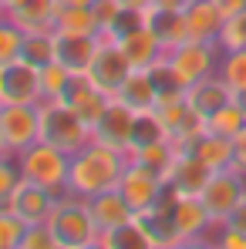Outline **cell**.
I'll return each mask as SVG.
<instances>
[{
    "label": "cell",
    "instance_id": "1",
    "mask_svg": "<svg viewBox=\"0 0 246 249\" xmlns=\"http://www.w3.org/2000/svg\"><path fill=\"white\" fill-rule=\"evenodd\" d=\"M128 165V152L101 145V142H88L81 152L71 155V172H68V192L91 199L105 189H115Z\"/></svg>",
    "mask_w": 246,
    "mask_h": 249
},
{
    "label": "cell",
    "instance_id": "2",
    "mask_svg": "<svg viewBox=\"0 0 246 249\" xmlns=\"http://www.w3.org/2000/svg\"><path fill=\"white\" fill-rule=\"evenodd\" d=\"M47 226L57 239V249H98V243H101V232L91 219L88 199L75 196V192H64L57 199V209Z\"/></svg>",
    "mask_w": 246,
    "mask_h": 249
},
{
    "label": "cell",
    "instance_id": "3",
    "mask_svg": "<svg viewBox=\"0 0 246 249\" xmlns=\"http://www.w3.org/2000/svg\"><path fill=\"white\" fill-rule=\"evenodd\" d=\"M17 165H20V175L38 182L44 189L64 196L68 192V172H71V155L51 142H34L31 148H24L17 155Z\"/></svg>",
    "mask_w": 246,
    "mask_h": 249
},
{
    "label": "cell",
    "instance_id": "4",
    "mask_svg": "<svg viewBox=\"0 0 246 249\" xmlns=\"http://www.w3.org/2000/svg\"><path fill=\"white\" fill-rule=\"evenodd\" d=\"M41 138L75 155L95 135H91V124L81 122V115L64 101H41Z\"/></svg>",
    "mask_w": 246,
    "mask_h": 249
},
{
    "label": "cell",
    "instance_id": "5",
    "mask_svg": "<svg viewBox=\"0 0 246 249\" xmlns=\"http://www.w3.org/2000/svg\"><path fill=\"white\" fill-rule=\"evenodd\" d=\"M219 57H223L219 41H179L175 47L165 51V61L175 71V78H179L182 88L216 74L219 71Z\"/></svg>",
    "mask_w": 246,
    "mask_h": 249
},
{
    "label": "cell",
    "instance_id": "6",
    "mask_svg": "<svg viewBox=\"0 0 246 249\" xmlns=\"http://www.w3.org/2000/svg\"><path fill=\"white\" fill-rule=\"evenodd\" d=\"M132 71H135V68H132V61L125 57L122 44L115 41V37H108V34H98V47H95V57H91V64H88L84 78L95 84V88H101L108 98H115V94L122 91V84L128 81Z\"/></svg>",
    "mask_w": 246,
    "mask_h": 249
},
{
    "label": "cell",
    "instance_id": "7",
    "mask_svg": "<svg viewBox=\"0 0 246 249\" xmlns=\"http://www.w3.org/2000/svg\"><path fill=\"white\" fill-rule=\"evenodd\" d=\"M206 212L212 215V222H226L236 209L246 202V175L236 168H223V172H212L209 182L199 192Z\"/></svg>",
    "mask_w": 246,
    "mask_h": 249
},
{
    "label": "cell",
    "instance_id": "8",
    "mask_svg": "<svg viewBox=\"0 0 246 249\" xmlns=\"http://www.w3.org/2000/svg\"><path fill=\"white\" fill-rule=\"evenodd\" d=\"M118 192L125 196V202L135 209V215H142L145 209H152L155 202H162L165 192H169V182H165L162 172L149 165H138L128 159L122 178H118Z\"/></svg>",
    "mask_w": 246,
    "mask_h": 249
},
{
    "label": "cell",
    "instance_id": "9",
    "mask_svg": "<svg viewBox=\"0 0 246 249\" xmlns=\"http://www.w3.org/2000/svg\"><path fill=\"white\" fill-rule=\"evenodd\" d=\"M41 68L17 57L10 64H0V105H41Z\"/></svg>",
    "mask_w": 246,
    "mask_h": 249
},
{
    "label": "cell",
    "instance_id": "10",
    "mask_svg": "<svg viewBox=\"0 0 246 249\" xmlns=\"http://www.w3.org/2000/svg\"><path fill=\"white\" fill-rule=\"evenodd\" d=\"M0 135L14 155L41 142V105H0Z\"/></svg>",
    "mask_w": 246,
    "mask_h": 249
},
{
    "label": "cell",
    "instance_id": "11",
    "mask_svg": "<svg viewBox=\"0 0 246 249\" xmlns=\"http://www.w3.org/2000/svg\"><path fill=\"white\" fill-rule=\"evenodd\" d=\"M57 192L44 189L31 178H20V185L14 189V196L7 199V209L24 222V226H41V222H51L54 209H57Z\"/></svg>",
    "mask_w": 246,
    "mask_h": 249
},
{
    "label": "cell",
    "instance_id": "12",
    "mask_svg": "<svg viewBox=\"0 0 246 249\" xmlns=\"http://www.w3.org/2000/svg\"><path fill=\"white\" fill-rule=\"evenodd\" d=\"M172 219H175V232L182 246H206L216 226L199 196H172Z\"/></svg>",
    "mask_w": 246,
    "mask_h": 249
},
{
    "label": "cell",
    "instance_id": "13",
    "mask_svg": "<svg viewBox=\"0 0 246 249\" xmlns=\"http://www.w3.org/2000/svg\"><path fill=\"white\" fill-rule=\"evenodd\" d=\"M135 118H138V111H132L125 101L112 98L108 108L101 111V118L95 122L91 135H95V142H101V145H112V148L128 152V145H132V131H135Z\"/></svg>",
    "mask_w": 246,
    "mask_h": 249
},
{
    "label": "cell",
    "instance_id": "14",
    "mask_svg": "<svg viewBox=\"0 0 246 249\" xmlns=\"http://www.w3.org/2000/svg\"><path fill=\"white\" fill-rule=\"evenodd\" d=\"M209 175H212V168L206 162H199L189 148H179L172 165L165 168V182H169L172 196H199L203 185L209 182Z\"/></svg>",
    "mask_w": 246,
    "mask_h": 249
},
{
    "label": "cell",
    "instance_id": "15",
    "mask_svg": "<svg viewBox=\"0 0 246 249\" xmlns=\"http://www.w3.org/2000/svg\"><path fill=\"white\" fill-rule=\"evenodd\" d=\"M159 118H162V128H165V138L175 145V148H189L199 135L206 131V122L189 108V101H172V105H162L155 108Z\"/></svg>",
    "mask_w": 246,
    "mask_h": 249
},
{
    "label": "cell",
    "instance_id": "16",
    "mask_svg": "<svg viewBox=\"0 0 246 249\" xmlns=\"http://www.w3.org/2000/svg\"><path fill=\"white\" fill-rule=\"evenodd\" d=\"M223 24H226V14L216 7V0H189V7L182 10L186 41H219Z\"/></svg>",
    "mask_w": 246,
    "mask_h": 249
},
{
    "label": "cell",
    "instance_id": "17",
    "mask_svg": "<svg viewBox=\"0 0 246 249\" xmlns=\"http://www.w3.org/2000/svg\"><path fill=\"white\" fill-rule=\"evenodd\" d=\"M88 209H91V219H95V226H98L101 236L122 229L125 222L135 219V209L125 202L118 185H115V189H105V192H98V196H91V199H88Z\"/></svg>",
    "mask_w": 246,
    "mask_h": 249
},
{
    "label": "cell",
    "instance_id": "18",
    "mask_svg": "<svg viewBox=\"0 0 246 249\" xmlns=\"http://www.w3.org/2000/svg\"><path fill=\"white\" fill-rule=\"evenodd\" d=\"M233 98H236V91H233L229 84L219 78V71L186 88V101H189V108H192V111H196L203 122L209 118V115H216L219 108H226Z\"/></svg>",
    "mask_w": 246,
    "mask_h": 249
},
{
    "label": "cell",
    "instance_id": "19",
    "mask_svg": "<svg viewBox=\"0 0 246 249\" xmlns=\"http://www.w3.org/2000/svg\"><path fill=\"white\" fill-rule=\"evenodd\" d=\"M138 222L145 226L152 249H179V232H175V219H172V192H165L162 202H155L152 209H145L138 215Z\"/></svg>",
    "mask_w": 246,
    "mask_h": 249
},
{
    "label": "cell",
    "instance_id": "20",
    "mask_svg": "<svg viewBox=\"0 0 246 249\" xmlns=\"http://www.w3.org/2000/svg\"><path fill=\"white\" fill-rule=\"evenodd\" d=\"M98 37H84V34H61L54 31V61L64 64L71 74H84L91 57H95Z\"/></svg>",
    "mask_w": 246,
    "mask_h": 249
},
{
    "label": "cell",
    "instance_id": "21",
    "mask_svg": "<svg viewBox=\"0 0 246 249\" xmlns=\"http://www.w3.org/2000/svg\"><path fill=\"white\" fill-rule=\"evenodd\" d=\"M108 101H112V98H108L101 88H95L84 74H75V81H71L68 94H64V105L75 108V111L81 115V122H88L91 128H95V122L101 118V111L108 108Z\"/></svg>",
    "mask_w": 246,
    "mask_h": 249
},
{
    "label": "cell",
    "instance_id": "22",
    "mask_svg": "<svg viewBox=\"0 0 246 249\" xmlns=\"http://www.w3.org/2000/svg\"><path fill=\"white\" fill-rule=\"evenodd\" d=\"M115 41L122 44L125 57L132 61V68H152L155 61H162L165 57V47L159 44V37L149 31V24H142V27H135V31H128L122 37H115Z\"/></svg>",
    "mask_w": 246,
    "mask_h": 249
},
{
    "label": "cell",
    "instance_id": "23",
    "mask_svg": "<svg viewBox=\"0 0 246 249\" xmlns=\"http://www.w3.org/2000/svg\"><path fill=\"white\" fill-rule=\"evenodd\" d=\"M7 17L24 31H54V17H57V0H17L14 7H7Z\"/></svg>",
    "mask_w": 246,
    "mask_h": 249
},
{
    "label": "cell",
    "instance_id": "24",
    "mask_svg": "<svg viewBox=\"0 0 246 249\" xmlns=\"http://www.w3.org/2000/svg\"><path fill=\"white\" fill-rule=\"evenodd\" d=\"M189 152H192L199 162H206L212 172L233 168V138L216 135V131H209V128H206L203 135H199V138L189 145Z\"/></svg>",
    "mask_w": 246,
    "mask_h": 249
},
{
    "label": "cell",
    "instance_id": "25",
    "mask_svg": "<svg viewBox=\"0 0 246 249\" xmlns=\"http://www.w3.org/2000/svg\"><path fill=\"white\" fill-rule=\"evenodd\" d=\"M115 98L125 101L132 111H152V108L159 105V88H155V81H152V74H149V71L135 68Z\"/></svg>",
    "mask_w": 246,
    "mask_h": 249
},
{
    "label": "cell",
    "instance_id": "26",
    "mask_svg": "<svg viewBox=\"0 0 246 249\" xmlns=\"http://www.w3.org/2000/svg\"><path fill=\"white\" fill-rule=\"evenodd\" d=\"M54 31L61 34H84V37H98L101 24L95 17L91 7H64L57 3V17H54Z\"/></svg>",
    "mask_w": 246,
    "mask_h": 249
},
{
    "label": "cell",
    "instance_id": "27",
    "mask_svg": "<svg viewBox=\"0 0 246 249\" xmlns=\"http://www.w3.org/2000/svg\"><path fill=\"white\" fill-rule=\"evenodd\" d=\"M145 24L159 37V44L165 51L175 47L179 41H186V34H182V10H155V7H149L145 10Z\"/></svg>",
    "mask_w": 246,
    "mask_h": 249
},
{
    "label": "cell",
    "instance_id": "28",
    "mask_svg": "<svg viewBox=\"0 0 246 249\" xmlns=\"http://www.w3.org/2000/svg\"><path fill=\"white\" fill-rule=\"evenodd\" d=\"M175 152H179V148H175L169 138H162V142H149V145H132V148H128V159L138 162V165L155 168V172H162V175H165V168L172 165Z\"/></svg>",
    "mask_w": 246,
    "mask_h": 249
},
{
    "label": "cell",
    "instance_id": "29",
    "mask_svg": "<svg viewBox=\"0 0 246 249\" xmlns=\"http://www.w3.org/2000/svg\"><path fill=\"white\" fill-rule=\"evenodd\" d=\"M98 249H152V239H149L145 226H142V222H138V215H135L132 222H125L122 229H115V232L101 236Z\"/></svg>",
    "mask_w": 246,
    "mask_h": 249
},
{
    "label": "cell",
    "instance_id": "30",
    "mask_svg": "<svg viewBox=\"0 0 246 249\" xmlns=\"http://www.w3.org/2000/svg\"><path fill=\"white\" fill-rule=\"evenodd\" d=\"M75 81V74L64 68V64H57V61H51V64H44L41 68V88H44V101H64V94H68V88Z\"/></svg>",
    "mask_w": 246,
    "mask_h": 249
},
{
    "label": "cell",
    "instance_id": "31",
    "mask_svg": "<svg viewBox=\"0 0 246 249\" xmlns=\"http://www.w3.org/2000/svg\"><path fill=\"white\" fill-rule=\"evenodd\" d=\"M246 124V111H243V105L233 98L226 108H219L216 115H209L206 118V128L209 131H216V135H226V138H233V135H240V128Z\"/></svg>",
    "mask_w": 246,
    "mask_h": 249
},
{
    "label": "cell",
    "instance_id": "32",
    "mask_svg": "<svg viewBox=\"0 0 246 249\" xmlns=\"http://www.w3.org/2000/svg\"><path fill=\"white\" fill-rule=\"evenodd\" d=\"M219 78L229 84L236 94H243L246 91V47L223 51V57H219Z\"/></svg>",
    "mask_w": 246,
    "mask_h": 249
},
{
    "label": "cell",
    "instance_id": "33",
    "mask_svg": "<svg viewBox=\"0 0 246 249\" xmlns=\"http://www.w3.org/2000/svg\"><path fill=\"white\" fill-rule=\"evenodd\" d=\"M20 57L31 61V64H38V68L51 64L54 61V31H31V34H24Z\"/></svg>",
    "mask_w": 246,
    "mask_h": 249
},
{
    "label": "cell",
    "instance_id": "34",
    "mask_svg": "<svg viewBox=\"0 0 246 249\" xmlns=\"http://www.w3.org/2000/svg\"><path fill=\"white\" fill-rule=\"evenodd\" d=\"M20 51H24V31H20L7 14H0V64L17 61Z\"/></svg>",
    "mask_w": 246,
    "mask_h": 249
},
{
    "label": "cell",
    "instance_id": "35",
    "mask_svg": "<svg viewBox=\"0 0 246 249\" xmlns=\"http://www.w3.org/2000/svg\"><path fill=\"white\" fill-rule=\"evenodd\" d=\"M165 138V128H162V118L159 111H138L135 118V131H132V145H149V142H162ZM128 145V148H132Z\"/></svg>",
    "mask_w": 246,
    "mask_h": 249
},
{
    "label": "cell",
    "instance_id": "36",
    "mask_svg": "<svg viewBox=\"0 0 246 249\" xmlns=\"http://www.w3.org/2000/svg\"><path fill=\"white\" fill-rule=\"evenodd\" d=\"M24 232H27V226L7 206H0V249H20Z\"/></svg>",
    "mask_w": 246,
    "mask_h": 249
},
{
    "label": "cell",
    "instance_id": "37",
    "mask_svg": "<svg viewBox=\"0 0 246 249\" xmlns=\"http://www.w3.org/2000/svg\"><path fill=\"white\" fill-rule=\"evenodd\" d=\"M219 47H223V51L246 47V10L226 17V24H223V31H219Z\"/></svg>",
    "mask_w": 246,
    "mask_h": 249
},
{
    "label": "cell",
    "instance_id": "38",
    "mask_svg": "<svg viewBox=\"0 0 246 249\" xmlns=\"http://www.w3.org/2000/svg\"><path fill=\"white\" fill-rule=\"evenodd\" d=\"M20 165H17V155H3L0 159V206H7V199L14 196V189L20 185Z\"/></svg>",
    "mask_w": 246,
    "mask_h": 249
},
{
    "label": "cell",
    "instance_id": "39",
    "mask_svg": "<svg viewBox=\"0 0 246 249\" xmlns=\"http://www.w3.org/2000/svg\"><path fill=\"white\" fill-rule=\"evenodd\" d=\"M20 249H57V239H54V232H51L47 222H41V226H27Z\"/></svg>",
    "mask_w": 246,
    "mask_h": 249
},
{
    "label": "cell",
    "instance_id": "40",
    "mask_svg": "<svg viewBox=\"0 0 246 249\" xmlns=\"http://www.w3.org/2000/svg\"><path fill=\"white\" fill-rule=\"evenodd\" d=\"M91 10H95V17H98V24H101V34H108V31L115 27V20H118V14H122L125 7L118 3V0H95Z\"/></svg>",
    "mask_w": 246,
    "mask_h": 249
},
{
    "label": "cell",
    "instance_id": "41",
    "mask_svg": "<svg viewBox=\"0 0 246 249\" xmlns=\"http://www.w3.org/2000/svg\"><path fill=\"white\" fill-rule=\"evenodd\" d=\"M233 168L246 175V124L240 128V135H233Z\"/></svg>",
    "mask_w": 246,
    "mask_h": 249
},
{
    "label": "cell",
    "instance_id": "42",
    "mask_svg": "<svg viewBox=\"0 0 246 249\" xmlns=\"http://www.w3.org/2000/svg\"><path fill=\"white\" fill-rule=\"evenodd\" d=\"M216 7H219L226 17H233V14H243L246 10V0H216Z\"/></svg>",
    "mask_w": 246,
    "mask_h": 249
},
{
    "label": "cell",
    "instance_id": "43",
    "mask_svg": "<svg viewBox=\"0 0 246 249\" xmlns=\"http://www.w3.org/2000/svg\"><path fill=\"white\" fill-rule=\"evenodd\" d=\"M149 7H155V10H186L189 0H152Z\"/></svg>",
    "mask_w": 246,
    "mask_h": 249
},
{
    "label": "cell",
    "instance_id": "44",
    "mask_svg": "<svg viewBox=\"0 0 246 249\" xmlns=\"http://www.w3.org/2000/svg\"><path fill=\"white\" fill-rule=\"evenodd\" d=\"M122 7H132V10H149V3L152 0H118Z\"/></svg>",
    "mask_w": 246,
    "mask_h": 249
},
{
    "label": "cell",
    "instance_id": "45",
    "mask_svg": "<svg viewBox=\"0 0 246 249\" xmlns=\"http://www.w3.org/2000/svg\"><path fill=\"white\" fill-rule=\"evenodd\" d=\"M57 3H64V7H91L95 0H57Z\"/></svg>",
    "mask_w": 246,
    "mask_h": 249
},
{
    "label": "cell",
    "instance_id": "46",
    "mask_svg": "<svg viewBox=\"0 0 246 249\" xmlns=\"http://www.w3.org/2000/svg\"><path fill=\"white\" fill-rule=\"evenodd\" d=\"M3 155H14V152L7 148V142H3V135H0V159H3Z\"/></svg>",
    "mask_w": 246,
    "mask_h": 249
},
{
    "label": "cell",
    "instance_id": "47",
    "mask_svg": "<svg viewBox=\"0 0 246 249\" xmlns=\"http://www.w3.org/2000/svg\"><path fill=\"white\" fill-rule=\"evenodd\" d=\"M236 101L243 105V111H246V91H243V94H236Z\"/></svg>",
    "mask_w": 246,
    "mask_h": 249
},
{
    "label": "cell",
    "instance_id": "48",
    "mask_svg": "<svg viewBox=\"0 0 246 249\" xmlns=\"http://www.w3.org/2000/svg\"><path fill=\"white\" fill-rule=\"evenodd\" d=\"M0 14H7V3H3V0H0Z\"/></svg>",
    "mask_w": 246,
    "mask_h": 249
}]
</instances>
